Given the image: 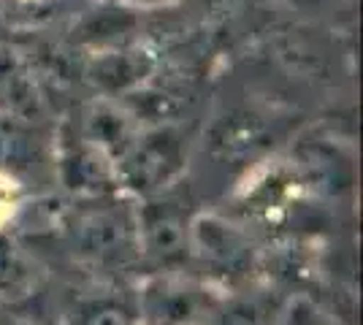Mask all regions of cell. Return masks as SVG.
<instances>
[{
  "mask_svg": "<svg viewBox=\"0 0 363 325\" xmlns=\"http://www.w3.org/2000/svg\"><path fill=\"white\" fill-rule=\"evenodd\" d=\"M223 298L214 279L160 268L138 285L136 314L141 325H203Z\"/></svg>",
  "mask_w": 363,
  "mask_h": 325,
  "instance_id": "6da1fadb",
  "label": "cell"
},
{
  "mask_svg": "<svg viewBox=\"0 0 363 325\" xmlns=\"http://www.w3.org/2000/svg\"><path fill=\"white\" fill-rule=\"evenodd\" d=\"M74 249L92 263H125L138 258L136 209L114 203L111 195L90 198L76 206L65 222Z\"/></svg>",
  "mask_w": 363,
  "mask_h": 325,
  "instance_id": "7a4b0ae2",
  "label": "cell"
},
{
  "mask_svg": "<svg viewBox=\"0 0 363 325\" xmlns=\"http://www.w3.org/2000/svg\"><path fill=\"white\" fill-rule=\"evenodd\" d=\"M114 169H117L120 190L125 187L144 198L163 193L184 169L182 133L174 125L141 127Z\"/></svg>",
  "mask_w": 363,
  "mask_h": 325,
  "instance_id": "3957f363",
  "label": "cell"
},
{
  "mask_svg": "<svg viewBox=\"0 0 363 325\" xmlns=\"http://www.w3.org/2000/svg\"><path fill=\"white\" fill-rule=\"evenodd\" d=\"M190 222L184 206L163 193L147 195L136 209V247L138 258L160 268H179L190 258Z\"/></svg>",
  "mask_w": 363,
  "mask_h": 325,
  "instance_id": "277c9868",
  "label": "cell"
},
{
  "mask_svg": "<svg viewBox=\"0 0 363 325\" xmlns=\"http://www.w3.org/2000/svg\"><path fill=\"white\" fill-rule=\"evenodd\" d=\"M190 258H196L212 277H244L255 252L250 244V236L214 215H198L190 222Z\"/></svg>",
  "mask_w": 363,
  "mask_h": 325,
  "instance_id": "5b68a950",
  "label": "cell"
},
{
  "mask_svg": "<svg viewBox=\"0 0 363 325\" xmlns=\"http://www.w3.org/2000/svg\"><path fill=\"white\" fill-rule=\"evenodd\" d=\"M57 171L62 185L68 187L82 201L90 198H106L114 190H120L117 169L98 147L82 139L74 127L62 133L60 152H57Z\"/></svg>",
  "mask_w": 363,
  "mask_h": 325,
  "instance_id": "8992f818",
  "label": "cell"
},
{
  "mask_svg": "<svg viewBox=\"0 0 363 325\" xmlns=\"http://www.w3.org/2000/svg\"><path fill=\"white\" fill-rule=\"evenodd\" d=\"M0 117L30 127L46 117V98L30 62L3 41H0Z\"/></svg>",
  "mask_w": 363,
  "mask_h": 325,
  "instance_id": "52a82bcc",
  "label": "cell"
},
{
  "mask_svg": "<svg viewBox=\"0 0 363 325\" xmlns=\"http://www.w3.org/2000/svg\"><path fill=\"white\" fill-rule=\"evenodd\" d=\"M136 120L138 117L130 108L101 98V101H92L90 106L82 111L74 130L82 139L90 141L92 147H98L106 157H111V163L117 166V160L125 155V149L133 144V139L141 130Z\"/></svg>",
  "mask_w": 363,
  "mask_h": 325,
  "instance_id": "ba28073f",
  "label": "cell"
},
{
  "mask_svg": "<svg viewBox=\"0 0 363 325\" xmlns=\"http://www.w3.org/2000/svg\"><path fill=\"white\" fill-rule=\"evenodd\" d=\"M38 287V268L16 236L0 231V301L30 298Z\"/></svg>",
  "mask_w": 363,
  "mask_h": 325,
  "instance_id": "9c48e42d",
  "label": "cell"
},
{
  "mask_svg": "<svg viewBox=\"0 0 363 325\" xmlns=\"http://www.w3.org/2000/svg\"><path fill=\"white\" fill-rule=\"evenodd\" d=\"M272 301L266 295H225L203 325H269Z\"/></svg>",
  "mask_w": 363,
  "mask_h": 325,
  "instance_id": "30bf717a",
  "label": "cell"
},
{
  "mask_svg": "<svg viewBox=\"0 0 363 325\" xmlns=\"http://www.w3.org/2000/svg\"><path fill=\"white\" fill-rule=\"evenodd\" d=\"M79 325H141L136 304H120L111 298H95L79 312Z\"/></svg>",
  "mask_w": 363,
  "mask_h": 325,
  "instance_id": "8fae6325",
  "label": "cell"
},
{
  "mask_svg": "<svg viewBox=\"0 0 363 325\" xmlns=\"http://www.w3.org/2000/svg\"><path fill=\"white\" fill-rule=\"evenodd\" d=\"M0 325H6V323H0Z\"/></svg>",
  "mask_w": 363,
  "mask_h": 325,
  "instance_id": "7c38bea8",
  "label": "cell"
}]
</instances>
